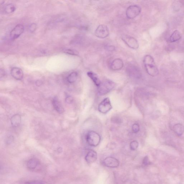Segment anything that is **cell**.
<instances>
[{"label":"cell","instance_id":"8","mask_svg":"<svg viewBox=\"0 0 184 184\" xmlns=\"http://www.w3.org/2000/svg\"><path fill=\"white\" fill-rule=\"evenodd\" d=\"M24 26L22 24H18L12 29L10 32V38L12 40L18 39L24 32Z\"/></svg>","mask_w":184,"mask_h":184},{"label":"cell","instance_id":"1","mask_svg":"<svg viewBox=\"0 0 184 184\" xmlns=\"http://www.w3.org/2000/svg\"><path fill=\"white\" fill-rule=\"evenodd\" d=\"M143 62L146 71L149 75L155 77L159 74L158 68L154 58L151 55H146L143 58Z\"/></svg>","mask_w":184,"mask_h":184},{"label":"cell","instance_id":"9","mask_svg":"<svg viewBox=\"0 0 184 184\" xmlns=\"http://www.w3.org/2000/svg\"><path fill=\"white\" fill-rule=\"evenodd\" d=\"M103 164L108 168H117L119 165V160L113 157H108L103 161Z\"/></svg>","mask_w":184,"mask_h":184},{"label":"cell","instance_id":"19","mask_svg":"<svg viewBox=\"0 0 184 184\" xmlns=\"http://www.w3.org/2000/svg\"><path fill=\"white\" fill-rule=\"evenodd\" d=\"M21 118L19 115H16L13 116L11 118V122L12 126L17 127L19 126L21 123Z\"/></svg>","mask_w":184,"mask_h":184},{"label":"cell","instance_id":"29","mask_svg":"<svg viewBox=\"0 0 184 184\" xmlns=\"http://www.w3.org/2000/svg\"><path fill=\"white\" fill-rule=\"evenodd\" d=\"M106 49L109 51H113L115 49V46L112 45H109L107 46Z\"/></svg>","mask_w":184,"mask_h":184},{"label":"cell","instance_id":"23","mask_svg":"<svg viewBox=\"0 0 184 184\" xmlns=\"http://www.w3.org/2000/svg\"><path fill=\"white\" fill-rule=\"evenodd\" d=\"M64 52L65 53L69 55H73V56H78V55H79V53L76 50L73 49H67L65 50Z\"/></svg>","mask_w":184,"mask_h":184},{"label":"cell","instance_id":"14","mask_svg":"<svg viewBox=\"0 0 184 184\" xmlns=\"http://www.w3.org/2000/svg\"><path fill=\"white\" fill-rule=\"evenodd\" d=\"M40 164L39 161L35 158H32L27 162L26 166L29 170H35Z\"/></svg>","mask_w":184,"mask_h":184},{"label":"cell","instance_id":"6","mask_svg":"<svg viewBox=\"0 0 184 184\" xmlns=\"http://www.w3.org/2000/svg\"><path fill=\"white\" fill-rule=\"evenodd\" d=\"M112 108L111 101L108 98H105L99 104L98 111L102 114H106Z\"/></svg>","mask_w":184,"mask_h":184},{"label":"cell","instance_id":"2","mask_svg":"<svg viewBox=\"0 0 184 184\" xmlns=\"http://www.w3.org/2000/svg\"><path fill=\"white\" fill-rule=\"evenodd\" d=\"M115 84L111 80H107L101 83L98 87V92L100 96H104L108 93L115 88Z\"/></svg>","mask_w":184,"mask_h":184},{"label":"cell","instance_id":"26","mask_svg":"<svg viewBox=\"0 0 184 184\" xmlns=\"http://www.w3.org/2000/svg\"><path fill=\"white\" fill-rule=\"evenodd\" d=\"M143 164L145 166H147L150 164V160L148 156H146L143 160Z\"/></svg>","mask_w":184,"mask_h":184},{"label":"cell","instance_id":"11","mask_svg":"<svg viewBox=\"0 0 184 184\" xmlns=\"http://www.w3.org/2000/svg\"><path fill=\"white\" fill-rule=\"evenodd\" d=\"M11 75L14 79L18 80H21L23 79V74L22 70L19 68L14 67L10 71Z\"/></svg>","mask_w":184,"mask_h":184},{"label":"cell","instance_id":"24","mask_svg":"<svg viewBox=\"0 0 184 184\" xmlns=\"http://www.w3.org/2000/svg\"><path fill=\"white\" fill-rule=\"evenodd\" d=\"M132 130L133 132L135 133H138L139 130H140V127L139 124L137 123H135L132 126Z\"/></svg>","mask_w":184,"mask_h":184},{"label":"cell","instance_id":"22","mask_svg":"<svg viewBox=\"0 0 184 184\" xmlns=\"http://www.w3.org/2000/svg\"><path fill=\"white\" fill-rule=\"evenodd\" d=\"M139 143L137 141H133L130 143V147L131 150L132 151H135L139 147Z\"/></svg>","mask_w":184,"mask_h":184},{"label":"cell","instance_id":"3","mask_svg":"<svg viewBox=\"0 0 184 184\" xmlns=\"http://www.w3.org/2000/svg\"><path fill=\"white\" fill-rule=\"evenodd\" d=\"M101 139L100 135L94 131H89L87 134V142L91 147H96L98 146L100 142Z\"/></svg>","mask_w":184,"mask_h":184},{"label":"cell","instance_id":"17","mask_svg":"<svg viewBox=\"0 0 184 184\" xmlns=\"http://www.w3.org/2000/svg\"><path fill=\"white\" fill-rule=\"evenodd\" d=\"M174 131L178 136H181L184 132V126L182 124L178 123L175 124L173 127Z\"/></svg>","mask_w":184,"mask_h":184},{"label":"cell","instance_id":"28","mask_svg":"<svg viewBox=\"0 0 184 184\" xmlns=\"http://www.w3.org/2000/svg\"><path fill=\"white\" fill-rule=\"evenodd\" d=\"M65 100H66L67 103H68L69 104H70L72 102L73 99L71 96H69L66 97Z\"/></svg>","mask_w":184,"mask_h":184},{"label":"cell","instance_id":"15","mask_svg":"<svg viewBox=\"0 0 184 184\" xmlns=\"http://www.w3.org/2000/svg\"><path fill=\"white\" fill-rule=\"evenodd\" d=\"M127 70L128 73L132 76L137 77L140 76V71L136 66H130L128 67Z\"/></svg>","mask_w":184,"mask_h":184},{"label":"cell","instance_id":"16","mask_svg":"<svg viewBox=\"0 0 184 184\" xmlns=\"http://www.w3.org/2000/svg\"><path fill=\"white\" fill-rule=\"evenodd\" d=\"M87 75L97 87L100 85L101 82L96 74L92 71H89L87 73Z\"/></svg>","mask_w":184,"mask_h":184},{"label":"cell","instance_id":"13","mask_svg":"<svg viewBox=\"0 0 184 184\" xmlns=\"http://www.w3.org/2000/svg\"><path fill=\"white\" fill-rule=\"evenodd\" d=\"M52 104L54 108L56 111L59 114H62L64 112V108L62 106L60 101H59L57 98L55 97L53 99Z\"/></svg>","mask_w":184,"mask_h":184},{"label":"cell","instance_id":"5","mask_svg":"<svg viewBox=\"0 0 184 184\" xmlns=\"http://www.w3.org/2000/svg\"><path fill=\"white\" fill-rule=\"evenodd\" d=\"M122 39L129 47L133 49H137L139 47V43L134 37L127 35L122 36Z\"/></svg>","mask_w":184,"mask_h":184},{"label":"cell","instance_id":"12","mask_svg":"<svg viewBox=\"0 0 184 184\" xmlns=\"http://www.w3.org/2000/svg\"><path fill=\"white\" fill-rule=\"evenodd\" d=\"M123 62L121 59H116L112 63L111 68L113 71L119 70L123 67Z\"/></svg>","mask_w":184,"mask_h":184},{"label":"cell","instance_id":"21","mask_svg":"<svg viewBox=\"0 0 184 184\" xmlns=\"http://www.w3.org/2000/svg\"><path fill=\"white\" fill-rule=\"evenodd\" d=\"M16 9L15 6L13 4H9L5 6L4 8V11L6 14H10L14 12L15 11Z\"/></svg>","mask_w":184,"mask_h":184},{"label":"cell","instance_id":"20","mask_svg":"<svg viewBox=\"0 0 184 184\" xmlns=\"http://www.w3.org/2000/svg\"><path fill=\"white\" fill-rule=\"evenodd\" d=\"M78 77V74L76 72H72L68 76L67 81L69 83H74L76 81Z\"/></svg>","mask_w":184,"mask_h":184},{"label":"cell","instance_id":"4","mask_svg":"<svg viewBox=\"0 0 184 184\" xmlns=\"http://www.w3.org/2000/svg\"><path fill=\"white\" fill-rule=\"evenodd\" d=\"M141 11V8L139 6L136 5L130 6L127 8L126 15L127 18L132 19L138 16Z\"/></svg>","mask_w":184,"mask_h":184},{"label":"cell","instance_id":"7","mask_svg":"<svg viewBox=\"0 0 184 184\" xmlns=\"http://www.w3.org/2000/svg\"><path fill=\"white\" fill-rule=\"evenodd\" d=\"M95 35L96 37L101 39L107 37L109 34L108 28L106 25H101L97 27L95 31Z\"/></svg>","mask_w":184,"mask_h":184},{"label":"cell","instance_id":"27","mask_svg":"<svg viewBox=\"0 0 184 184\" xmlns=\"http://www.w3.org/2000/svg\"><path fill=\"white\" fill-rule=\"evenodd\" d=\"M25 184H45L43 182L38 181H32L28 182Z\"/></svg>","mask_w":184,"mask_h":184},{"label":"cell","instance_id":"18","mask_svg":"<svg viewBox=\"0 0 184 184\" xmlns=\"http://www.w3.org/2000/svg\"><path fill=\"white\" fill-rule=\"evenodd\" d=\"M181 35L179 32L178 30L175 31L171 35L169 41L170 43H174L179 41L181 39Z\"/></svg>","mask_w":184,"mask_h":184},{"label":"cell","instance_id":"10","mask_svg":"<svg viewBox=\"0 0 184 184\" xmlns=\"http://www.w3.org/2000/svg\"><path fill=\"white\" fill-rule=\"evenodd\" d=\"M98 158V155L96 151L90 150L88 152L85 157L86 162L88 164H92L96 162Z\"/></svg>","mask_w":184,"mask_h":184},{"label":"cell","instance_id":"25","mask_svg":"<svg viewBox=\"0 0 184 184\" xmlns=\"http://www.w3.org/2000/svg\"><path fill=\"white\" fill-rule=\"evenodd\" d=\"M37 26L35 23L31 24L29 27V30L31 33L34 32L37 29Z\"/></svg>","mask_w":184,"mask_h":184}]
</instances>
